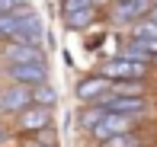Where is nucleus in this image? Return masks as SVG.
I'll use <instances>...</instances> for the list:
<instances>
[{
    "label": "nucleus",
    "instance_id": "9",
    "mask_svg": "<svg viewBox=\"0 0 157 147\" xmlns=\"http://www.w3.org/2000/svg\"><path fill=\"white\" fill-rule=\"evenodd\" d=\"M99 106H106V112H122V115H151V96H112L106 93L99 99Z\"/></svg>",
    "mask_w": 157,
    "mask_h": 147
},
{
    "label": "nucleus",
    "instance_id": "17",
    "mask_svg": "<svg viewBox=\"0 0 157 147\" xmlns=\"http://www.w3.org/2000/svg\"><path fill=\"white\" fill-rule=\"evenodd\" d=\"M26 6H32L29 0H0V16H10V13H19V10H26Z\"/></svg>",
    "mask_w": 157,
    "mask_h": 147
},
{
    "label": "nucleus",
    "instance_id": "11",
    "mask_svg": "<svg viewBox=\"0 0 157 147\" xmlns=\"http://www.w3.org/2000/svg\"><path fill=\"white\" fill-rule=\"evenodd\" d=\"M96 16H99V10H96V6H83V10L61 13L64 29H71V32H83V29H90V26L96 23Z\"/></svg>",
    "mask_w": 157,
    "mask_h": 147
},
{
    "label": "nucleus",
    "instance_id": "24",
    "mask_svg": "<svg viewBox=\"0 0 157 147\" xmlns=\"http://www.w3.org/2000/svg\"><path fill=\"white\" fill-rule=\"evenodd\" d=\"M0 67H3V64H0Z\"/></svg>",
    "mask_w": 157,
    "mask_h": 147
},
{
    "label": "nucleus",
    "instance_id": "25",
    "mask_svg": "<svg viewBox=\"0 0 157 147\" xmlns=\"http://www.w3.org/2000/svg\"><path fill=\"white\" fill-rule=\"evenodd\" d=\"M154 3H157V0H154Z\"/></svg>",
    "mask_w": 157,
    "mask_h": 147
},
{
    "label": "nucleus",
    "instance_id": "15",
    "mask_svg": "<svg viewBox=\"0 0 157 147\" xmlns=\"http://www.w3.org/2000/svg\"><path fill=\"white\" fill-rule=\"evenodd\" d=\"M55 102H58V90L52 86V80L32 86V106H48V109H52Z\"/></svg>",
    "mask_w": 157,
    "mask_h": 147
},
{
    "label": "nucleus",
    "instance_id": "20",
    "mask_svg": "<svg viewBox=\"0 0 157 147\" xmlns=\"http://www.w3.org/2000/svg\"><path fill=\"white\" fill-rule=\"evenodd\" d=\"M93 6H96V10H109L112 0H93Z\"/></svg>",
    "mask_w": 157,
    "mask_h": 147
},
{
    "label": "nucleus",
    "instance_id": "21",
    "mask_svg": "<svg viewBox=\"0 0 157 147\" xmlns=\"http://www.w3.org/2000/svg\"><path fill=\"white\" fill-rule=\"evenodd\" d=\"M151 19H157V3H154V10H151Z\"/></svg>",
    "mask_w": 157,
    "mask_h": 147
},
{
    "label": "nucleus",
    "instance_id": "16",
    "mask_svg": "<svg viewBox=\"0 0 157 147\" xmlns=\"http://www.w3.org/2000/svg\"><path fill=\"white\" fill-rule=\"evenodd\" d=\"M96 147H147V144L138 131H128V134H116V138H109V141H103Z\"/></svg>",
    "mask_w": 157,
    "mask_h": 147
},
{
    "label": "nucleus",
    "instance_id": "10",
    "mask_svg": "<svg viewBox=\"0 0 157 147\" xmlns=\"http://www.w3.org/2000/svg\"><path fill=\"white\" fill-rule=\"evenodd\" d=\"M109 90H112V80H109V77L90 74V77H83V80H77L74 96H77V102H80V106H90V102H99Z\"/></svg>",
    "mask_w": 157,
    "mask_h": 147
},
{
    "label": "nucleus",
    "instance_id": "23",
    "mask_svg": "<svg viewBox=\"0 0 157 147\" xmlns=\"http://www.w3.org/2000/svg\"><path fill=\"white\" fill-rule=\"evenodd\" d=\"M112 3H122V0H112Z\"/></svg>",
    "mask_w": 157,
    "mask_h": 147
},
{
    "label": "nucleus",
    "instance_id": "4",
    "mask_svg": "<svg viewBox=\"0 0 157 147\" xmlns=\"http://www.w3.org/2000/svg\"><path fill=\"white\" fill-rule=\"evenodd\" d=\"M0 64H48V48L32 42H3Z\"/></svg>",
    "mask_w": 157,
    "mask_h": 147
},
{
    "label": "nucleus",
    "instance_id": "2",
    "mask_svg": "<svg viewBox=\"0 0 157 147\" xmlns=\"http://www.w3.org/2000/svg\"><path fill=\"white\" fill-rule=\"evenodd\" d=\"M151 71H154V64L128 61V58H106L96 67V74L109 77V80H151Z\"/></svg>",
    "mask_w": 157,
    "mask_h": 147
},
{
    "label": "nucleus",
    "instance_id": "13",
    "mask_svg": "<svg viewBox=\"0 0 157 147\" xmlns=\"http://www.w3.org/2000/svg\"><path fill=\"white\" fill-rule=\"evenodd\" d=\"M112 96H151L147 80H112Z\"/></svg>",
    "mask_w": 157,
    "mask_h": 147
},
{
    "label": "nucleus",
    "instance_id": "7",
    "mask_svg": "<svg viewBox=\"0 0 157 147\" xmlns=\"http://www.w3.org/2000/svg\"><path fill=\"white\" fill-rule=\"evenodd\" d=\"M32 106V86L26 83H0V118H16Z\"/></svg>",
    "mask_w": 157,
    "mask_h": 147
},
{
    "label": "nucleus",
    "instance_id": "1",
    "mask_svg": "<svg viewBox=\"0 0 157 147\" xmlns=\"http://www.w3.org/2000/svg\"><path fill=\"white\" fill-rule=\"evenodd\" d=\"M45 35H48L45 23H42L35 6H26V10L10 13V16H0V45L3 42H32V45L48 48Z\"/></svg>",
    "mask_w": 157,
    "mask_h": 147
},
{
    "label": "nucleus",
    "instance_id": "6",
    "mask_svg": "<svg viewBox=\"0 0 157 147\" xmlns=\"http://www.w3.org/2000/svg\"><path fill=\"white\" fill-rule=\"evenodd\" d=\"M138 125H141V118L138 115H122V112H106V118L96 125L93 131H90V141L93 144H103V141H109V138H116V134H128V131H138Z\"/></svg>",
    "mask_w": 157,
    "mask_h": 147
},
{
    "label": "nucleus",
    "instance_id": "3",
    "mask_svg": "<svg viewBox=\"0 0 157 147\" xmlns=\"http://www.w3.org/2000/svg\"><path fill=\"white\" fill-rule=\"evenodd\" d=\"M151 10H154V0H122V3H112L106 10V19L112 29H128L132 23L151 16Z\"/></svg>",
    "mask_w": 157,
    "mask_h": 147
},
{
    "label": "nucleus",
    "instance_id": "14",
    "mask_svg": "<svg viewBox=\"0 0 157 147\" xmlns=\"http://www.w3.org/2000/svg\"><path fill=\"white\" fill-rule=\"evenodd\" d=\"M125 35L128 39H157V19H151V16L138 19V23H132L125 29Z\"/></svg>",
    "mask_w": 157,
    "mask_h": 147
},
{
    "label": "nucleus",
    "instance_id": "22",
    "mask_svg": "<svg viewBox=\"0 0 157 147\" xmlns=\"http://www.w3.org/2000/svg\"><path fill=\"white\" fill-rule=\"evenodd\" d=\"M151 64H154V71H157V58H154V61H151Z\"/></svg>",
    "mask_w": 157,
    "mask_h": 147
},
{
    "label": "nucleus",
    "instance_id": "8",
    "mask_svg": "<svg viewBox=\"0 0 157 147\" xmlns=\"http://www.w3.org/2000/svg\"><path fill=\"white\" fill-rule=\"evenodd\" d=\"M0 77L6 83H26V86H39V83L52 80V67L48 64H3Z\"/></svg>",
    "mask_w": 157,
    "mask_h": 147
},
{
    "label": "nucleus",
    "instance_id": "18",
    "mask_svg": "<svg viewBox=\"0 0 157 147\" xmlns=\"http://www.w3.org/2000/svg\"><path fill=\"white\" fill-rule=\"evenodd\" d=\"M83 6H93V0H61V13H71V10H83Z\"/></svg>",
    "mask_w": 157,
    "mask_h": 147
},
{
    "label": "nucleus",
    "instance_id": "19",
    "mask_svg": "<svg viewBox=\"0 0 157 147\" xmlns=\"http://www.w3.org/2000/svg\"><path fill=\"white\" fill-rule=\"evenodd\" d=\"M10 138H13V131L6 128V125H3V118H0V147H3L6 141H10Z\"/></svg>",
    "mask_w": 157,
    "mask_h": 147
},
{
    "label": "nucleus",
    "instance_id": "5",
    "mask_svg": "<svg viewBox=\"0 0 157 147\" xmlns=\"http://www.w3.org/2000/svg\"><path fill=\"white\" fill-rule=\"evenodd\" d=\"M52 109L48 106H29L13 118V134H26V138H39L42 131H52Z\"/></svg>",
    "mask_w": 157,
    "mask_h": 147
},
{
    "label": "nucleus",
    "instance_id": "12",
    "mask_svg": "<svg viewBox=\"0 0 157 147\" xmlns=\"http://www.w3.org/2000/svg\"><path fill=\"white\" fill-rule=\"evenodd\" d=\"M103 118H106V106H99V102H90V106H80V109H77V128L90 134V131H93L96 125L103 122Z\"/></svg>",
    "mask_w": 157,
    "mask_h": 147
}]
</instances>
